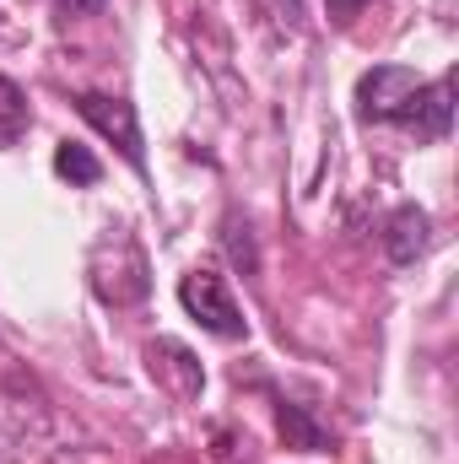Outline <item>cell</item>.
<instances>
[{
    "instance_id": "1",
    "label": "cell",
    "mask_w": 459,
    "mask_h": 464,
    "mask_svg": "<svg viewBox=\"0 0 459 464\" xmlns=\"http://www.w3.org/2000/svg\"><path fill=\"white\" fill-rule=\"evenodd\" d=\"M87 270H93V292H98L109 308H130V303H141V297L151 292V265H146L141 243L124 227H114L109 237H98Z\"/></svg>"
},
{
    "instance_id": "2",
    "label": "cell",
    "mask_w": 459,
    "mask_h": 464,
    "mask_svg": "<svg viewBox=\"0 0 459 464\" xmlns=\"http://www.w3.org/2000/svg\"><path fill=\"white\" fill-rule=\"evenodd\" d=\"M179 303H184V314H190L206 335H217V341H243V335H249V319H243V308L232 303L228 276H217L211 265H200V270H190V276L179 281Z\"/></svg>"
},
{
    "instance_id": "3",
    "label": "cell",
    "mask_w": 459,
    "mask_h": 464,
    "mask_svg": "<svg viewBox=\"0 0 459 464\" xmlns=\"http://www.w3.org/2000/svg\"><path fill=\"white\" fill-rule=\"evenodd\" d=\"M76 114L87 119L103 140H114L119 157L135 168V173H146V140H141V119H135V103H124V98H109V92H76Z\"/></svg>"
},
{
    "instance_id": "4",
    "label": "cell",
    "mask_w": 459,
    "mask_h": 464,
    "mask_svg": "<svg viewBox=\"0 0 459 464\" xmlns=\"http://www.w3.org/2000/svg\"><path fill=\"white\" fill-rule=\"evenodd\" d=\"M416 87H422V76L411 65H373V71H362V82H356V119L362 124H400V109H405V98Z\"/></svg>"
},
{
    "instance_id": "5",
    "label": "cell",
    "mask_w": 459,
    "mask_h": 464,
    "mask_svg": "<svg viewBox=\"0 0 459 464\" xmlns=\"http://www.w3.org/2000/svg\"><path fill=\"white\" fill-rule=\"evenodd\" d=\"M146 372H151L157 389H168L179 405H195L200 389H206V367H200V356L184 346V341H168V335L146 346Z\"/></svg>"
},
{
    "instance_id": "6",
    "label": "cell",
    "mask_w": 459,
    "mask_h": 464,
    "mask_svg": "<svg viewBox=\"0 0 459 464\" xmlns=\"http://www.w3.org/2000/svg\"><path fill=\"white\" fill-rule=\"evenodd\" d=\"M400 124H405V130H416L422 140H444V135H449V124H454V71H444V76L422 82V87L405 98Z\"/></svg>"
},
{
    "instance_id": "7",
    "label": "cell",
    "mask_w": 459,
    "mask_h": 464,
    "mask_svg": "<svg viewBox=\"0 0 459 464\" xmlns=\"http://www.w3.org/2000/svg\"><path fill=\"white\" fill-rule=\"evenodd\" d=\"M427 243H433V217L422 206H395L384 217V254H389V265H416L427 254Z\"/></svg>"
},
{
    "instance_id": "8",
    "label": "cell",
    "mask_w": 459,
    "mask_h": 464,
    "mask_svg": "<svg viewBox=\"0 0 459 464\" xmlns=\"http://www.w3.org/2000/svg\"><path fill=\"white\" fill-rule=\"evenodd\" d=\"M276 427H281V443L298 449V454H330V443H336L330 427L298 400H276Z\"/></svg>"
},
{
    "instance_id": "9",
    "label": "cell",
    "mask_w": 459,
    "mask_h": 464,
    "mask_svg": "<svg viewBox=\"0 0 459 464\" xmlns=\"http://www.w3.org/2000/svg\"><path fill=\"white\" fill-rule=\"evenodd\" d=\"M54 173H60L65 184H76V189H93V184L103 179V162H98L82 140H60V146H54Z\"/></svg>"
},
{
    "instance_id": "10",
    "label": "cell",
    "mask_w": 459,
    "mask_h": 464,
    "mask_svg": "<svg viewBox=\"0 0 459 464\" xmlns=\"http://www.w3.org/2000/svg\"><path fill=\"white\" fill-rule=\"evenodd\" d=\"M27 124H33V109H27V92L11 82V76H0V151H11L22 135H27Z\"/></svg>"
},
{
    "instance_id": "11",
    "label": "cell",
    "mask_w": 459,
    "mask_h": 464,
    "mask_svg": "<svg viewBox=\"0 0 459 464\" xmlns=\"http://www.w3.org/2000/svg\"><path fill=\"white\" fill-rule=\"evenodd\" d=\"M222 254L232 259L238 276H259V243H254V227H249L238 211L222 222Z\"/></svg>"
},
{
    "instance_id": "12",
    "label": "cell",
    "mask_w": 459,
    "mask_h": 464,
    "mask_svg": "<svg viewBox=\"0 0 459 464\" xmlns=\"http://www.w3.org/2000/svg\"><path fill=\"white\" fill-rule=\"evenodd\" d=\"M325 5H330V16H336V22H351V16H362V5H367V0H325Z\"/></svg>"
},
{
    "instance_id": "13",
    "label": "cell",
    "mask_w": 459,
    "mask_h": 464,
    "mask_svg": "<svg viewBox=\"0 0 459 464\" xmlns=\"http://www.w3.org/2000/svg\"><path fill=\"white\" fill-rule=\"evenodd\" d=\"M276 5L287 11V22H292V27H303V0H276Z\"/></svg>"
}]
</instances>
